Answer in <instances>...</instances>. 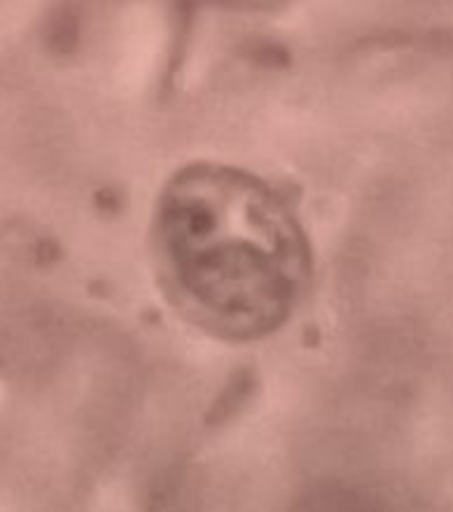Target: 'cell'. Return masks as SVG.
<instances>
[{
  "label": "cell",
  "mask_w": 453,
  "mask_h": 512,
  "mask_svg": "<svg viewBox=\"0 0 453 512\" xmlns=\"http://www.w3.org/2000/svg\"><path fill=\"white\" fill-rule=\"evenodd\" d=\"M158 235L174 296L211 334L251 342L283 326L302 302L310 280L302 224L246 171L198 166L176 176Z\"/></svg>",
  "instance_id": "cell-1"
}]
</instances>
